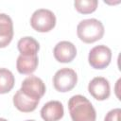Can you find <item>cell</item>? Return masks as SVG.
Returning <instances> with one entry per match:
<instances>
[{
	"mask_svg": "<svg viewBox=\"0 0 121 121\" xmlns=\"http://www.w3.org/2000/svg\"><path fill=\"white\" fill-rule=\"evenodd\" d=\"M104 31L103 24L95 18L82 20L77 26L78 37L85 43H93L100 40L104 35Z\"/></svg>",
	"mask_w": 121,
	"mask_h": 121,
	"instance_id": "cell-2",
	"label": "cell"
},
{
	"mask_svg": "<svg viewBox=\"0 0 121 121\" xmlns=\"http://www.w3.org/2000/svg\"><path fill=\"white\" fill-rule=\"evenodd\" d=\"M26 121H35V120H26Z\"/></svg>",
	"mask_w": 121,
	"mask_h": 121,
	"instance_id": "cell-18",
	"label": "cell"
},
{
	"mask_svg": "<svg viewBox=\"0 0 121 121\" xmlns=\"http://www.w3.org/2000/svg\"><path fill=\"white\" fill-rule=\"evenodd\" d=\"M78 82L77 73L71 68H61L53 77V85L58 92L66 93L74 89Z\"/></svg>",
	"mask_w": 121,
	"mask_h": 121,
	"instance_id": "cell-4",
	"label": "cell"
},
{
	"mask_svg": "<svg viewBox=\"0 0 121 121\" xmlns=\"http://www.w3.org/2000/svg\"><path fill=\"white\" fill-rule=\"evenodd\" d=\"M112 60V50L104 45H96L93 47L88 56L89 64L95 69H104L106 68Z\"/></svg>",
	"mask_w": 121,
	"mask_h": 121,
	"instance_id": "cell-5",
	"label": "cell"
},
{
	"mask_svg": "<svg viewBox=\"0 0 121 121\" xmlns=\"http://www.w3.org/2000/svg\"><path fill=\"white\" fill-rule=\"evenodd\" d=\"M56 60L62 63L71 62L77 56V48L71 42L61 41L58 43L53 50Z\"/></svg>",
	"mask_w": 121,
	"mask_h": 121,
	"instance_id": "cell-8",
	"label": "cell"
},
{
	"mask_svg": "<svg viewBox=\"0 0 121 121\" xmlns=\"http://www.w3.org/2000/svg\"><path fill=\"white\" fill-rule=\"evenodd\" d=\"M88 91L90 95L96 100H106L111 94L109 80L103 77H95L89 82Z\"/></svg>",
	"mask_w": 121,
	"mask_h": 121,
	"instance_id": "cell-7",
	"label": "cell"
},
{
	"mask_svg": "<svg viewBox=\"0 0 121 121\" xmlns=\"http://www.w3.org/2000/svg\"><path fill=\"white\" fill-rule=\"evenodd\" d=\"M0 121H8V120L5 119V118H0Z\"/></svg>",
	"mask_w": 121,
	"mask_h": 121,
	"instance_id": "cell-17",
	"label": "cell"
},
{
	"mask_svg": "<svg viewBox=\"0 0 121 121\" xmlns=\"http://www.w3.org/2000/svg\"><path fill=\"white\" fill-rule=\"evenodd\" d=\"M17 47L21 55H37L40 44L34 38L26 36L18 41Z\"/></svg>",
	"mask_w": 121,
	"mask_h": 121,
	"instance_id": "cell-13",
	"label": "cell"
},
{
	"mask_svg": "<svg viewBox=\"0 0 121 121\" xmlns=\"http://www.w3.org/2000/svg\"><path fill=\"white\" fill-rule=\"evenodd\" d=\"M20 90L32 98L41 99L45 93V85L40 78L29 76L23 80Z\"/></svg>",
	"mask_w": 121,
	"mask_h": 121,
	"instance_id": "cell-6",
	"label": "cell"
},
{
	"mask_svg": "<svg viewBox=\"0 0 121 121\" xmlns=\"http://www.w3.org/2000/svg\"><path fill=\"white\" fill-rule=\"evenodd\" d=\"M13 38V23L11 18L0 13V48L8 46Z\"/></svg>",
	"mask_w": 121,
	"mask_h": 121,
	"instance_id": "cell-11",
	"label": "cell"
},
{
	"mask_svg": "<svg viewBox=\"0 0 121 121\" xmlns=\"http://www.w3.org/2000/svg\"><path fill=\"white\" fill-rule=\"evenodd\" d=\"M15 78L11 71L7 68H0V94H7L14 87Z\"/></svg>",
	"mask_w": 121,
	"mask_h": 121,
	"instance_id": "cell-14",
	"label": "cell"
},
{
	"mask_svg": "<svg viewBox=\"0 0 121 121\" xmlns=\"http://www.w3.org/2000/svg\"><path fill=\"white\" fill-rule=\"evenodd\" d=\"M30 25L38 32H48L56 26V16L49 9H40L35 10L31 15Z\"/></svg>",
	"mask_w": 121,
	"mask_h": 121,
	"instance_id": "cell-3",
	"label": "cell"
},
{
	"mask_svg": "<svg viewBox=\"0 0 121 121\" xmlns=\"http://www.w3.org/2000/svg\"><path fill=\"white\" fill-rule=\"evenodd\" d=\"M98 2L96 0H76L74 2L75 9L81 14H90L95 11Z\"/></svg>",
	"mask_w": 121,
	"mask_h": 121,
	"instance_id": "cell-15",
	"label": "cell"
},
{
	"mask_svg": "<svg viewBox=\"0 0 121 121\" xmlns=\"http://www.w3.org/2000/svg\"><path fill=\"white\" fill-rule=\"evenodd\" d=\"M63 106L58 100L48 101L41 109V116L44 121H59L63 117Z\"/></svg>",
	"mask_w": 121,
	"mask_h": 121,
	"instance_id": "cell-9",
	"label": "cell"
},
{
	"mask_svg": "<svg viewBox=\"0 0 121 121\" xmlns=\"http://www.w3.org/2000/svg\"><path fill=\"white\" fill-rule=\"evenodd\" d=\"M38 55H19L16 61V68L20 74L30 75L38 67Z\"/></svg>",
	"mask_w": 121,
	"mask_h": 121,
	"instance_id": "cell-12",
	"label": "cell"
},
{
	"mask_svg": "<svg viewBox=\"0 0 121 121\" xmlns=\"http://www.w3.org/2000/svg\"><path fill=\"white\" fill-rule=\"evenodd\" d=\"M120 113L121 110L119 108L112 109L110 112H108L104 118V121H120Z\"/></svg>",
	"mask_w": 121,
	"mask_h": 121,
	"instance_id": "cell-16",
	"label": "cell"
},
{
	"mask_svg": "<svg viewBox=\"0 0 121 121\" xmlns=\"http://www.w3.org/2000/svg\"><path fill=\"white\" fill-rule=\"evenodd\" d=\"M72 121H95L96 112L88 98L81 95H73L68 101Z\"/></svg>",
	"mask_w": 121,
	"mask_h": 121,
	"instance_id": "cell-1",
	"label": "cell"
},
{
	"mask_svg": "<svg viewBox=\"0 0 121 121\" xmlns=\"http://www.w3.org/2000/svg\"><path fill=\"white\" fill-rule=\"evenodd\" d=\"M39 102H40V99L32 98L26 95L20 89L13 95V105L17 110L23 112H33L37 108Z\"/></svg>",
	"mask_w": 121,
	"mask_h": 121,
	"instance_id": "cell-10",
	"label": "cell"
}]
</instances>
